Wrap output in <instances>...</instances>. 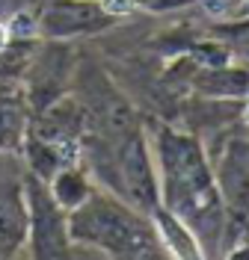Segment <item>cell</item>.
Segmentation results:
<instances>
[{"label":"cell","mask_w":249,"mask_h":260,"mask_svg":"<svg viewBox=\"0 0 249 260\" xmlns=\"http://www.w3.org/2000/svg\"><path fill=\"white\" fill-rule=\"evenodd\" d=\"M3 42H6V32H3V27H0V45H3Z\"/></svg>","instance_id":"1"}]
</instances>
